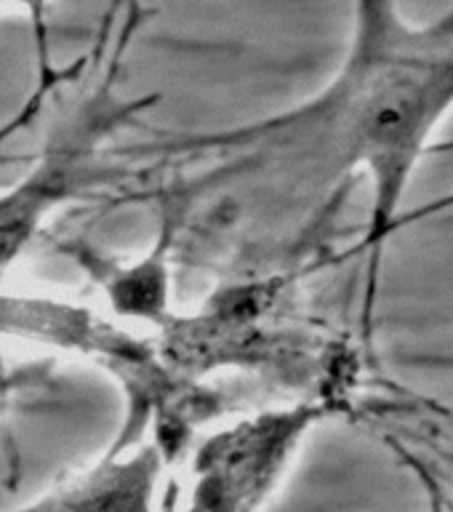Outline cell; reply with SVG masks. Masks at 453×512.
I'll list each match as a JSON object with an SVG mask.
<instances>
[{
  "label": "cell",
  "mask_w": 453,
  "mask_h": 512,
  "mask_svg": "<svg viewBox=\"0 0 453 512\" xmlns=\"http://www.w3.org/2000/svg\"><path fill=\"white\" fill-rule=\"evenodd\" d=\"M320 414L318 406L267 411L208 438L192 464L190 512L262 510Z\"/></svg>",
  "instance_id": "3957f363"
},
{
  "label": "cell",
  "mask_w": 453,
  "mask_h": 512,
  "mask_svg": "<svg viewBox=\"0 0 453 512\" xmlns=\"http://www.w3.org/2000/svg\"><path fill=\"white\" fill-rule=\"evenodd\" d=\"M453 110V8L427 27H408L392 3H358L342 70L320 94L254 126L187 136L160 150H246L280 160L304 195H326L344 176L366 171L374 203L355 254H366L363 336L371 342L384 246L416 163Z\"/></svg>",
  "instance_id": "6da1fadb"
},
{
  "label": "cell",
  "mask_w": 453,
  "mask_h": 512,
  "mask_svg": "<svg viewBox=\"0 0 453 512\" xmlns=\"http://www.w3.org/2000/svg\"><path fill=\"white\" fill-rule=\"evenodd\" d=\"M0 334L40 336L59 347H70L96 360H107L120 368H134L142 379L144 366L152 360V350L131 336L104 326L88 310L51 299H19L0 296Z\"/></svg>",
  "instance_id": "5b68a950"
},
{
  "label": "cell",
  "mask_w": 453,
  "mask_h": 512,
  "mask_svg": "<svg viewBox=\"0 0 453 512\" xmlns=\"http://www.w3.org/2000/svg\"><path fill=\"white\" fill-rule=\"evenodd\" d=\"M51 371H54L51 360H35V363H27V366H16L6 358V352L0 347V424L6 422L16 395L46 384L51 379Z\"/></svg>",
  "instance_id": "8992f818"
},
{
  "label": "cell",
  "mask_w": 453,
  "mask_h": 512,
  "mask_svg": "<svg viewBox=\"0 0 453 512\" xmlns=\"http://www.w3.org/2000/svg\"><path fill=\"white\" fill-rule=\"evenodd\" d=\"M115 67L91 94L51 126L30 171L0 190V272L27 251L54 211L102 182V147L128 120L147 110L155 96L120 99L112 91Z\"/></svg>",
  "instance_id": "7a4b0ae2"
},
{
  "label": "cell",
  "mask_w": 453,
  "mask_h": 512,
  "mask_svg": "<svg viewBox=\"0 0 453 512\" xmlns=\"http://www.w3.org/2000/svg\"><path fill=\"white\" fill-rule=\"evenodd\" d=\"M453 211V192L443 195L438 200H430V203H424V206L414 208V211H408V214H398L395 224H392V235L403 227H411L416 222H424V219H432V216H440V214H448Z\"/></svg>",
  "instance_id": "52a82bcc"
},
{
  "label": "cell",
  "mask_w": 453,
  "mask_h": 512,
  "mask_svg": "<svg viewBox=\"0 0 453 512\" xmlns=\"http://www.w3.org/2000/svg\"><path fill=\"white\" fill-rule=\"evenodd\" d=\"M163 448L112 446L14 512H152Z\"/></svg>",
  "instance_id": "277c9868"
}]
</instances>
